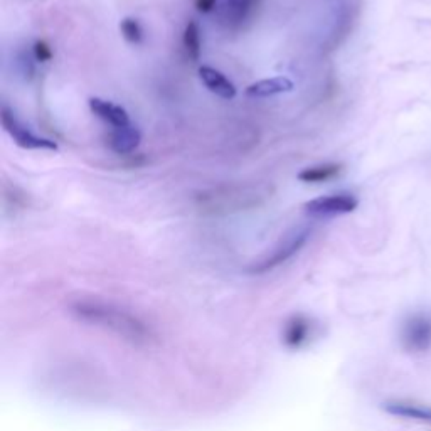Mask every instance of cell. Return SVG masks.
<instances>
[{
	"label": "cell",
	"instance_id": "cell-1",
	"mask_svg": "<svg viewBox=\"0 0 431 431\" xmlns=\"http://www.w3.org/2000/svg\"><path fill=\"white\" fill-rule=\"evenodd\" d=\"M71 312L81 322L115 334L137 347L150 346L156 341V336L145 325V322L116 305L100 302V300H78L71 305Z\"/></svg>",
	"mask_w": 431,
	"mask_h": 431
},
{
	"label": "cell",
	"instance_id": "cell-2",
	"mask_svg": "<svg viewBox=\"0 0 431 431\" xmlns=\"http://www.w3.org/2000/svg\"><path fill=\"white\" fill-rule=\"evenodd\" d=\"M310 234L312 229L308 228V226L295 228L294 231L285 234L283 240L275 246L271 253H268L265 258H261L259 261L254 263V265H251L248 271L251 275H265L268 271L282 266L283 263H287L288 259L294 258L295 254L307 245Z\"/></svg>",
	"mask_w": 431,
	"mask_h": 431
},
{
	"label": "cell",
	"instance_id": "cell-3",
	"mask_svg": "<svg viewBox=\"0 0 431 431\" xmlns=\"http://www.w3.org/2000/svg\"><path fill=\"white\" fill-rule=\"evenodd\" d=\"M258 187L254 186H224L219 189H212L209 192H204L198 198L199 206L204 211L219 212V211H229V209H236L240 211L245 207V199L253 200L254 196L258 198Z\"/></svg>",
	"mask_w": 431,
	"mask_h": 431
},
{
	"label": "cell",
	"instance_id": "cell-4",
	"mask_svg": "<svg viewBox=\"0 0 431 431\" xmlns=\"http://www.w3.org/2000/svg\"><path fill=\"white\" fill-rule=\"evenodd\" d=\"M399 342L406 353H428L431 349V313L416 312L406 317L399 329Z\"/></svg>",
	"mask_w": 431,
	"mask_h": 431
},
{
	"label": "cell",
	"instance_id": "cell-5",
	"mask_svg": "<svg viewBox=\"0 0 431 431\" xmlns=\"http://www.w3.org/2000/svg\"><path fill=\"white\" fill-rule=\"evenodd\" d=\"M0 120H2V127L9 133V137L15 142V145H19L20 149L26 150H57L56 142L49 140V138L39 137L32 132L31 128L26 127V125L20 121L15 113L11 110L7 104L2 107V115H0Z\"/></svg>",
	"mask_w": 431,
	"mask_h": 431
},
{
	"label": "cell",
	"instance_id": "cell-6",
	"mask_svg": "<svg viewBox=\"0 0 431 431\" xmlns=\"http://www.w3.org/2000/svg\"><path fill=\"white\" fill-rule=\"evenodd\" d=\"M357 199L349 192H338V194L322 196L305 203V212L312 217H332L353 212L357 207Z\"/></svg>",
	"mask_w": 431,
	"mask_h": 431
},
{
	"label": "cell",
	"instance_id": "cell-7",
	"mask_svg": "<svg viewBox=\"0 0 431 431\" xmlns=\"http://www.w3.org/2000/svg\"><path fill=\"white\" fill-rule=\"evenodd\" d=\"M384 409H386V413L392 414V416L431 426V406L430 404L418 403V401H413V399H391L384 403Z\"/></svg>",
	"mask_w": 431,
	"mask_h": 431
},
{
	"label": "cell",
	"instance_id": "cell-8",
	"mask_svg": "<svg viewBox=\"0 0 431 431\" xmlns=\"http://www.w3.org/2000/svg\"><path fill=\"white\" fill-rule=\"evenodd\" d=\"M258 0H224L221 6V22L228 29H240L253 15Z\"/></svg>",
	"mask_w": 431,
	"mask_h": 431
},
{
	"label": "cell",
	"instance_id": "cell-9",
	"mask_svg": "<svg viewBox=\"0 0 431 431\" xmlns=\"http://www.w3.org/2000/svg\"><path fill=\"white\" fill-rule=\"evenodd\" d=\"M90 110L93 115L98 116L100 120H103L104 123H108L113 128H121L132 125L130 121V115L125 108H121L120 104L107 102L102 98H90Z\"/></svg>",
	"mask_w": 431,
	"mask_h": 431
},
{
	"label": "cell",
	"instance_id": "cell-10",
	"mask_svg": "<svg viewBox=\"0 0 431 431\" xmlns=\"http://www.w3.org/2000/svg\"><path fill=\"white\" fill-rule=\"evenodd\" d=\"M313 336H315V325L312 324V320L296 315L288 322L283 330V344L288 349H300L307 346Z\"/></svg>",
	"mask_w": 431,
	"mask_h": 431
},
{
	"label": "cell",
	"instance_id": "cell-11",
	"mask_svg": "<svg viewBox=\"0 0 431 431\" xmlns=\"http://www.w3.org/2000/svg\"><path fill=\"white\" fill-rule=\"evenodd\" d=\"M142 133L135 125H128V127L113 128L108 135V147L116 156H128V153L135 152V149L140 145Z\"/></svg>",
	"mask_w": 431,
	"mask_h": 431
},
{
	"label": "cell",
	"instance_id": "cell-12",
	"mask_svg": "<svg viewBox=\"0 0 431 431\" xmlns=\"http://www.w3.org/2000/svg\"><path fill=\"white\" fill-rule=\"evenodd\" d=\"M199 78L200 81L204 83V86H206L211 93L219 96V98L224 100L236 98L238 95L236 86H234L233 83L221 73V71L211 68V66H200Z\"/></svg>",
	"mask_w": 431,
	"mask_h": 431
},
{
	"label": "cell",
	"instance_id": "cell-13",
	"mask_svg": "<svg viewBox=\"0 0 431 431\" xmlns=\"http://www.w3.org/2000/svg\"><path fill=\"white\" fill-rule=\"evenodd\" d=\"M294 81L287 76H275L268 79H259L246 88V96L249 98H270V96L290 93L294 91Z\"/></svg>",
	"mask_w": 431,
	"mask_h": 431
},
{
	"label": "cell",
	"instance_id": "cell-14",
	"mask_svg": "<svg viewBox=\"0 0 431 431\" xmlns=\"http://www.w3.org/2000/svg\"><path fill=\"white\" fill-rule=\"evenodd\" d=\"M342 165L341 164H320V165H312L303 169L302 172H299V181L305 184H320L327 182L330 179L337 177L341 174Z\"/></svg>",
	"mask_w": 431,
	"mask_h": 431
},
{
	"label": "cell",
	"instance_id": "cell-15",
	"mask_svg": "<svg viewBox=\"0 0 431 431\" xmlns=\"http://www.w3.org/2000/svg\"><path fill=\"white\" fill-rule=\"evenodd\" d=\"M182 43L189 60L199 61L200 53H203V39H200V27L196 20H189V24L184 29Z\"/></svg>",
	"mask_w": 431,
	"mask_h": 431
},
{
	"label": "cell",
	"instance_id": "cell-16",
	"mask_svg": "<svg viewBox=\"0 0 431 431\" xmlns=\"http://www.w3.org/2000/svg\"><path fill=\"white\" fill-rule=\"evenodd\" d=\"M120 31L121 36L125 37V41L133 46H138L144 43V29H142L140 22L133 18H125L120 22Z\"/></svg>",
	"mask_w": 431,
	"mask_h": 431
},
{
	"label": "cell",
	"instance_id": "cell-17",
	"mask_svg": "<svg viewBox=\"0 0 431 431\" xmlns=\"http://www.w3.org/2000/svg\"><path fill=\"white\" fill-rule=\"evenodd\" d=\"M32 57L34 56H31V54H27L24 51L19 53V56H18V68L20 71V74H22L26 79H31L36 73L34 61H32Z\"/></svg>",
	"mask_w": 431,
	"mask_h": 431
},
{
	"label": "cell",
	"instance_id": "cell-18",
	"mask_svg": "<svg viewBox=\"0 0 431 431\" xmlns=\"http://www.w3.org/2000/svg\"><path fill=\"white\" fill-rule=\"evenodd\" d=\"M32 56L37 62H49L53 60V49L44 41H37L32 48Z\"/></svg>",
	"mask_w": 431,
	"mask_h": 431
},
{
	"label": "cell",
	"instance_id": "cell-19",
	"mask_svg": "<svg viewBox=\"0 0 431 431\" xmlns=\"http://www.w3.org/2000/svg\"><path fill=\"white\" fill-rule=\"evenodd\" d=\"M196 9L200 14H209L217 9V0H196Z\"/></svg>",
	"mask_w": 431,
	"mask_h": 431
}]
</instances>
